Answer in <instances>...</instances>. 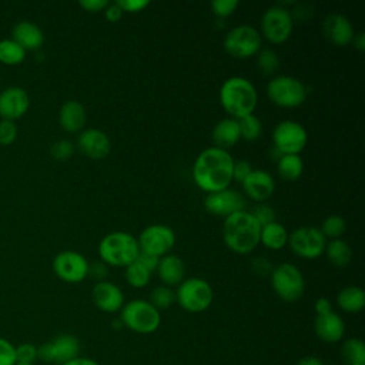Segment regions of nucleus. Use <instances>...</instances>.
<instances>
[{
	"instance_id": "15",
	"label": "nucleus",
	"mask_w": 365,
	"mask_h": 365,
	"mask_svg": "<svg viewBox=\"0 0 365 365\" xmlns=\"http://www.w3.org/2000/svg\"><path fill=\"white\" fill-rule=\"evenodd\" d=\"M53 271L64 282H80L88 274V261L80 252L66 250L54 257Z\"/></svg>"
},
{
	"instance_id": "45",
	"label": "nucleus",
	"mask_w": 365,
	"mask_h": 365,
	"mask_svg": "<svg viewBox=\"0 0 365 365\" xmlns=\"http://www.w3.org/2000/svg\"><path fill=\"white\" fill-rule=\"evenodd\" d=\"M87 275H91V278L97 279V282L106 281V278L108 275V267L103 261H94V262L88 264V274Z\"/></svg>"
},
{
	"instance_id": "41",
	"label": "nucleus",
	"mask_w": 365,
	"mask_h": 365,
	"mask_svg": "<svg viewBox=\"0 0 365 365\" xmlns=\"http://www.w3.org/2000/svg\"><path fill=\"white\" fill-rule=\"evenodd\" d=\"M237 7H238L237 0H212L211 1V9H212L214 14L221 19L232 14Z\"/></svg>"
},
{
	"instance_id": "7",
	"label": "nucleus",
	"mask_w": 365,
	"mask_h": 365,
	"mask_svg": "<svg viewBox=\"0 0 365 365\" xmlns=\"http://www.w3.org/2000/svg\"><path fill=\"white\" fill-rule=\"evenodd\" d=\"M271 285L274 292L285 302L298 301L305 291V281L299 268L291 262H282L272 268Z\"/></svg>"
},
{
	"instance_id": "25",
	"label": "nucleus",
	"mask_w": 365,
	"mask_h": 365,
	"mask_svg": "<svg viewBox=\"0 0 365 365\" xmlns=\"http://www.w3.org/2000/svg\"><path fill=\"white\" fill-rule=\"evenodd\" d=\"M157 274L160 279L164 282L167 287H174L180 285L184 281L185 277V265L184 261L174 254H167L160 258L158 265H157Z\"/></svg>"
},
{
	"instance_id": "44",
	"label": "nucleus",
	"mask_w": 365,
	"mask_h": 365,
	"mask_svg": "<svg viewBox=\"0 0 365 365\" xmlns=\"http://www.w3.org/2000/svg\"><path fill=\"white\" fill-rule=\"evenodd\" d=\"M252 165L250 161L247 160H234V164H232V180L238 181V182H242L248 175L252 171Z\"/></svg>"
},
{
	"instance_id": "32",
	"label": "nucleus",
	"mask_w": 365,
	"mask_h": 365,
	"mask_svg": "<svg viewBox=\"0 0 365 365\" xmlns=\"http://www.w3.org/2000/svg\"><path fill=\"white\" fill-rule=\"evenodd\" d=\"M26 50L11 37L0 40V63L6 66H17L24 61Z\"/></svg>"
},
{
	"instance_id": "26",
	"label": "nucleus",
	"mask_w": 365,
	"mask_h": 365,
	"mask_svg": "<svg viewBox=\"0 0 365 365\" xmlns=\"http://www.w3.org/2000/svg\"><path fill=\"white\" fill-rule=\"evenodd\" d=\"M211 135H212L214 147L228 151V148L235 145L241 138L238 120H235L232 117H225V118L220 120L214 125Z\"/></svg>"
},
{
	"instance_id": "11",
	"label": "nucleus",
	"mask_w": 365,
	"mask_h": 365,
	"mask_svg": "<svg viewBox=\"0 0 365 365\" xmlns=\"http://www.w3.org/2000/svg\"><path fill=\"white\" fill-rule=\"evenodd\" d=\"M292 252L301 258L314 259L324 254L327 238L322 235L318 227L304 225L295 228L288 234V242Z\"/></svg>"
},
{
	"instance_id": "13",
	"label": "nucleus",
	"mask_w": 365,
	"mask_h": 365,
	"mask_svg": "<svg viewBox=\"0 0 365 365\" xmlns=\"http://www.w3.org/2000/svg\"><path fill=\"white\" fill-rule=\"evenodd\" d=\"M137 242L141 252H147L161 258L170 254V251L173 250L175 244V234L168 225L153 224L141 231Z\"/></svg>"
},
{
	"instance_id": "16",
	"label": "nucleus",
	"mask_w": 365,
	"mask_h": 365,
	"mask_svg": "<svg viewBox=\"0 0 365 365\" xmlns=\"http://www.w3.org/2000/svg\"><path fill=\"white\" fill-rule=\"evenodd\" d=\"M245 198L241 192L231 190L230 187L225 190L208 192L204 198V208L218 217H228L234 212L245 210Z\"/></svg>"
},
{
	"instance_id": "1",
	"label": "nucleus",
	"mask_w": 365,
	"mask_h": 365,
	"mask_svg": "<svg viewBox=\"0 0 365 365\" xmlns=\"http://www.w3.org/2000/svg\"><path fill=\"white\" fill-rule=\"evenodd\" d=\"M232 155L222 148L202 150L192 165L194 182L207 194L225 190L232 181Z\"/></svg>"
},
{
	"instance_id": "18",
	"label": "nucleus",
	"mask_w": 365,
	"mask_h": 365,
	"mask_svg": "<svg viewBox=\"0 0 365 365\" xmlns=\"http://www.w3.org/2000/svg\"><path fill=\"white\" fill-rule=\"evenodd\" d=\"M77 148L91 160H101L108 155L111 143L108 135L98 128L81 130L77 137Z\"/></svg>"
},
{
	"instance_id": "35",
	"label": "nucleus",
	"mask_w": 365,
	"mask_h": 365,
	"mask_svg": "<svg viewBox=\"0 0 365 365\" xmlns=\"http://www.w3.org/2000/svg\"><path fill=\"white\" fill-rule=\"evenodd\" d=\"M257 66L261 73L271 76L279 68V57L272 48H261L257 53Z\"/></svg>"
},
{
	"instance_id": "51",
	"label": "nucleus",
	"mask_w": 365,
	"mask_h": 365,
	"mask_svg": "<svg viewBox=\"0 0 365 365\" xmlns=\"http://www.w3.org/2000/svg\"><path fill=\"white\" fill-rule=\"evenodd\" d=\"M314 308H315V314H325V312L332 311V308H331V302H329V299H328V298H325V297L318 298V299L315 301Z\"/></svg>"
},
{
	"instance_id": "5",
	"label": "nucleus",
	"mask_w": 365,
	"mask_h": 365,
	"mask_svg": "<svg viewBox=\"0 0 365 365\" xmlns=\"http://www.w3.org/2000/svg\"><path fill=\"white\" fill-rule=\"evenodd\" d=\"M120 311L123 325L138 334H153L161 324L160 311L145 299H133L124 304Z\"/></svg>"
},
{
	"instance_id": "6",
	"label": "nucleus",
	"mask_w": 365,
	"mask_h": 365,
	"mask_svg": "<svg viewBox=\"0 0 365 365\" xmlns=\"http://www.w3.org/2000/svg\"><path fill=\"white\" fill-rule=\"evenodd\" d=\"M268 98L279 107L294 108L301 106L307 96V86L294 76H275L267 84Z\"/></svg>"
},
{
	"instance_id": "33",
	"label": "nucleus",
	"mask_w": 365,
	"mask_h": 365,
	"mask_svg": "<svg viewBox=\"0 0 365 365\" xmlns=\"http://www.w3.org/2000/svg\"><path fill=\"white\" fill-rule=\"evenodd\" d=\"M238 125H240L241 138H244L247 141H255L262 133V123L254 114H248V115L240 118Z\"/></svg>"
},
{
	"instance_id": "40",
	"label": "nucleus",
	"mask_w": 365,
	"mask_h": 365,
	"mask_svg": "<svg viewBox=\"0 0 365 365\" xmlns=\"http://www.w3.org/2000/svg\"><path fill=\"white\" fill-rule=\"evenodd\" d=\"M37 358V346L34 344L23 342L16 346V362L34 364Z\"/></svg>"
},
{
	"instance_id": "54",
	"label": "nucleus",
	"mask_w": 365,
	"mask_h": 365,
	"mask_svg": "<svg viewBox=\"0 0 365 365\" xmlns=\"http://www.w3.org/2000/svg\"><path fill=\"white\" fill-rule=\"evenodd\" d=\"M352 43H354V46H355L356 50L364 51V50H365V34H364L362 31L358 33V34H355L354 38H352Z\"/></svg>"
},
{
	"instance_id": "20",
	"label": "nucleus",
	"mask_w": 365,
	"mask_h": 365,
	"mask_svg": "<svg viewBox=\"0 0 365 365\" xmlns=\"http://www.w3.org/2000/svg\"><path fill=\"white\" fill-rule=\"evenodd\" d=\"M91 299L98 309L108 314L120 311L124 305L123 291L108 281H100L93 287Z\"/></svg>"
},
{
	"instance_id": "19",
	"label": "nucleus",
	"mask_w": 365,
	"mask_h": 365,
	"mask_svg": "<svg viewBox=\"0 0 365 365\" xmlns=\"http://www.w3.org/2000/svg\"><path fill=\"white\" fill-rule=\"evenodd\" d=\"M322 30L325 37L331 43L341 47L352 43V38L355 36V30L351 20L341 13L328 14L324 20Z\"/></svg>"
},
{
	"instance_id": "47",
	"label": "nucleus",
	"mask_w": 365,
	"mask_h": 365,
	"mask_svg": "<svg viewBox=\"0 0 365 365\" xmlns=\"http://www.w3.org/2000/svg\"><path fill=\"white\" fill-rule=\"evenodd\" d=\"M251 268L258 275H267V274H271V271H272V265L269 264V259H267L264 257L254 258L251 262Z\"/></svg>"
},
{
	"instance_id": "48",
	"label": "nucleus",
	"mask_w": 365,
	"mask_h": 365,
	"mask_svg": "<svg viewBox=\"0 0 365 365\" xmlns=\"http://www.w3.org/2000/svg\"><path fill=\"white\" fill-rule=\"evenodd\" d=\"M135 261H137L140 265H143L147 271L153 272V271L157 269V265H158L160 258H158V257H154V255H151V254H147V252H141V251H140V254H138V257H137Z\"/></svg>"
},
{
	"instance_id": "55",
	"label": "nucleus",
	"mask_w": 365,
	"mask_h": 365,
	"mask_svg": "<svg viewBox=\"0 0 365 365\" xmlns=\"http://www.w3.org/2000/svg\"><path fill=\"white\" fill-rule=\"evenodd\" d=\"M282 155H284V154H282L278 148H275L274 145L271 147V150H269V157H271V160H272V161H278Z\"/></svg>"
},
{
	"instance_id": "37",
	"label": "nucleus",
	"mask_w": 365,
	"mask_h": 365,
	"mask_svg": "<svg viewBox=\"0 0 365 365\" xmlns=\"http://www.w3.org/2000/svg\"><path fill=\"white\" fill-rule=\"evenodd\" d=\"M175 301V292L167 285L155 287L150 294V304L155 309H167Z\"/></svg>"
},
{
	"instance_id": "21",
	"label": "nucleus",
	"mask_w": 365,
	"mask_h": 365,
	"mask_svg": "<svg viewBox=\"0 0 365 365\" xmlns=\"http://www.w3.org/2000/svg\"><path fill=\"white\" fill-rule=\"evenodd\" d=\"M314 331L321 341L334 344V342H339L344 338L345 324L342 318L334 311H329L325 314H315Z\"/></svg>"
},
{
	"instance_id": "53",
	"label": "nucleus",
	"mask_w": 365,
	"mask_h": 365,
	"mask_svg": "<svg viewBox=\"0 0 365 365\" xmlns=\"http://www.w3.org/2000/svg\"><path fill=\"white\" fill-rule=\"evenodd\" d=\"M63 365H100V364L96 362V361L91 359V358L77 356V358H74V359H71V361H68V362H66V364H63Z\"/></svg>"
},
{
	"instance_id": "43",
	"label": "nucleus",
	"mask_w": 365,
	"mask_h": 365,
	"mask_svg": "<svg viewBox=\"0 0 365 365\" xmlns=\"http://www.w3.org/2000/svg\"><path fill=\"white\" fill-rule=\"evenodd\" d=\"M251 214L255 217V220L259 222V225H267L269 222H274L275 221V211L271 205L268 204H259L257 205Z\"/></svg>"
},
{
	"instance_id": "12",
	"label": "nucleus",
	"mask_w": 365,
	"mask_h": 365,
	"mask_svg": "<svg viewBox=\"0 0 365 365\" xmlns=\"http://www.w3.org/2000/svg\"><path fill=\"white\" fill-rule=\"evenodd\" d=\"M272 143L282 154H299L308 143V133L298 121L282 120L272 130Z\"/></svg>"
},
{
	"instance_id": "38",
	"label": "nucleus",
	"mask_w": 365,
	"mask_h": 365,
	"mask_svg": "<svg viewBox=\"0 0 365 365\" xmlns=\"http://www.w3.org/2000/svg\"><path fill=\"white\" fill-rule=\"evenodd\" d=\"M74 150H76V147L70 140L61 138L51 144L50 155L57 161H66L74 154Z\"/></svg>"
},
{
	"instance_id": "39",
	"label": "nucleus",
	"mask_w": 365,
	"mask_h": 365,
	"mask_svg": "<svg viewBox=\"0 0 365 365\" xmlns=\"http://www.w3.org/2000/svg\"><path fill=\"white\" fill-rule=\"evenodd\" d=\"M19 135V127L16 121L0 120V145H10Z\"/></svg>"
},
{
	"instance_id": "4",
	"label": "nucleus",
	"mask_w": 365,
	"mask_h": 365,
	"mask_svg": "<svg viewBox=\"0 0 365 365\" xmlns=\"http://www.w3.org/2000/svg\"><path fill=\"white\" fill-rule=\"evenodd\" d=\"M140 254L137 238L125 231L107 234L98 244V255L103 262L114 267H127Z\"/></svg>"
},
{
	"instance_id": "17",
	"label": "nucleus",
	"mask_w": 365,
	"mask_h": 365,
	"mask_svg": "<svg viewBox=\"0 0 365 365\" xmlns=\"http://www.w3.org/2000/svg\"><path fill=\"white\" fill-rule=\"evenodd\" d=\"M30 108L29 93L19 86H10L0 93V117L1 120L17 121Z\"/></svg>"
},
{
	"instance_id": "29",
	"label": "nucleus",
	"mask_w": 365,
	"mask_h": 365,
	"mask_svg": "<svg viewBox=\"0 0 365 365\" xmlns=\"http://www.w3.org/2000/svg\"><path fill=\"white\" fill-rule=\"evenodd\" d=\"M324 252L327 254V258L329 259V262L339 268L346 267L352 259L351 247L341 238L331 240L329 242H327Z\"/></svg>"
},
{
	"instance_id": "52",
	"label": "nucleus",
	"mask_w": 365,
	"mask_h": 365,
	"mask_svg": "<svg viewBox=\"0 0 365 365\" xmlns=\"http://www.w3.org/2000/svg\"><path fill=\"white\" fill-rule=\"evenodd\" d=\"M295 365H325V364L321 358L314 356V355H308V356H302Z\"/></svg>"
},
{
	"instance_id": "46",
	"label": "nucleus",
	"mask_w": 365,
	"mask_h": 365,
	"mask_svg": "<svg viewBox=\"0 0 365 365\" xmlns=\"http://www.w3.org/2000/svg\"><path fill=\"white\" fill-rule=\"evenodd\" d=\"M115 3L121 7L123 11H128V13L141 11L144 7L150 4L148 0H117Z\"/></svg>"
},
{
	"instance_id": "14",
	"label": "nucleus",
	"mask_w": 365,
	"mask_h": 365,
	"mask_svg": "<svg viewBox=\"0 0 365 365\" xmlns=\"http://www.w3.org/2000/svg\"><path fill=\"white\" fill-rule=\"evenodd\" d=\"M80 342L74 335L61 334L54 339L37 346V356L48 364L63 365L78 356Z\"/></svg>"
},
{
	"instance_id": "49",
	"label": "nucleus",
	"mask_w": 365,
	"mask_h": 365,
	"mask_svg": "<svg viewBox=\"0 0 365 365\" xmlns=\"http://www.w3.org/2000/svg\"><path fill=\"white\" fill-rule=\"evenodd\" d=\"M123 10H121V7L114 1V3H108L107 6H106V9H104V14H106V19L108 20V21H113V23H115V21H118L121 17H123Z\"/></svg>"
},
{
	"instance_id": "10",
	"label": "nucleus",
	"mask_w": 365,
	"mask_h": 365,
	"mask_svg": "<svg viewBox=\"0 0 365 365\" xmlns=\"http://www.w3.org/2000/svg\"><path fill=\"white\" fill-rule=\"evenodd\" d=\"M261 33L250 26L240 24L232 27L224 37L225 51L235 58H248L261 50Z\"/></svg>"
},
{
	"instance_id": "34",
	"label": "nucleus",
	"mask_w": 365,
	"mask_h": 365,
	"mask_svg": "<svg viewBox=\"0 0 365 365\" xmlns=\"http://www.w3.org/2000/svg\"><path fill=\"white\" fill-rule=\"evenodd\" d=\"M125 281L134 287V288H144L151 278V272L147 271L143 265H140L137 261L131 262L130 265L125 267V272H124Z\"/></svg>"
},
{
	"instance_id": "24",
	"label": "nucleus",
	"mask_w": 365,
	"mask_h": 365,
	"mask_svg": "<svg viewBox=\"0 0 365 365\" xmlns=\"http://www.w3.org/2000/svg\"><path fill=\"white\" fill-rule=\"evenodd\" d=\"M87 121V113L84 106L77 100H68L63 103L58 111V124L67 133H78L83 130Z\"/></svg>"
},
{
	"instance_id": "30",
	"label": "nucleus",
	"mask_w": 365,
	"mask_h": 365,
	"mask_svg": "<svg viewBox=\"0 0 365 365\" xmlns=\"http://www.w3.org/2000/svg\"><path fill=\"white\" fill-rule=\"evenodd\" d=\"M277 171L282 180L295 181L304 171V163L299 154H284L277 161Z\"/></svg>"
},
{
	"instance_id": "23",
	"label": "nucleus",
	"mask_w": 365,
	"mask_h": 365,
	"mask_svg": "<svg viewBox=\"0 0 365 365\" xmlns=\"http://www.w3.org/2000/svg\"><path fill=\"white\" fill-rule=\"evenodd\" d=\"M11 38L20 44L26 51L38 50L44 43L43 30L33 21L23 20L13 26Z\"/></svg>"
},
{
	"instance_id": "36",
	"label": "nucleus",
	"mask_w": 365,
	"mask_h": 365,
	"mask_svg": "<svg viewBox=\"0 0 365 365\" xmlns=\"http://www.w3.org/2000/svg\"><path fill=\"white\" fill-rule=\"evenodd\" d=\"M345 228H346L345 220H344L341 215L332 214V215H328V217L322 221L319 231L322 232V235H324L325 238L336 240V238H339V237L345 232Z\"/></svg>"
},
{
	"instance_id": "50",
	"label": "nucleus",
	"mask_w": 365,
	"mask_h": 365,
	"mask_svg": "<svg viewBox=\"0 0 365 365\" xmlns=\"http://www.w3.org/2000/svg\"><path fill=\"white\" fill-rule=\"evenodd\" d=\"M78 4L87 10V11H91V13H96V11H100V10H104L106 6L108 4L107 0H80Z\"/></svg>"
},
{
	"instance_id": "28",
	"label": "nucleus",
	"mask_w": 365,
	"mask_h": 365,
	"mask_svg": "<svg viewBox=\"0 0 365 365\" xmlns=\"http://www.w3.org/2000/svg\"><path fill=\"white\" fill-rule=\"evenodd\" d=\"M259 242L269 250H281L288 242L287 228L281 222H269L261 227Z\"/></svg>"
},
{
	"instance_id": "27",
	"label": "nucleus",
	"mask_w": 365,
	"mask_h": 365,
	"mask_svg": "<svg viewBox=\"0 0 365 365\" xmlns=\"http://www.w3.org/2000/svg\"><path fill=\"white\" fill-rule=\"evenodd\" d=\"M336 304L342 311L349 314H356L362 311L365 305V292L359 287L348 285L338 292Z\"/></svg>"
},
{
	"instance_id": "3",
	"label": "nucleus",
	"mask_w": 365,
	"mask_h": 365,
	"mask_svg": "<svg viewBox=\"0 0 365 365\" xmlns=\"http://www.w3.org/2000/svg\"><path fill=\"white\" fill-rule=\"evenodd\" d=\"M220 101L230 117L240 120L254 113L258 101V93L248 78L232 76L221 84Z\"/></svg>"
},
{
	"instance_id": "22",
	"label": "nucleus",
	"mask_w": 365,
	"mask_h": 365,
	"mask_svg": "<svg viewBox=\"0 0 365 365\" xmlns=\"http://www.w3.org/2000/svg\"><path fill=\"white\" fill-rule=\"evenodd\" d=\"M244 192L254 201H265L275 190L272 175L265 170H252L250 175L241 182Z\"/></svg>"
},
{
	"instance_id": "2",
	"label": "nucleus",
	"mask_w": 365,
	"mask_h": 365,
	"mask_svg": "<svg viewBox=\"0 0 365 365\" xmlns=\"http://www.w3.org/2000/svg\"><path fill=\"white\" fill-rule=\"evenodd\" d=\"M261 225L255 217L244 210L224 218L222 240L237 254H250L259 244Z\"/></svg>"
},
{
	"instance_id": "9",
	"label": "nucleus",
	"mask_w": 365,
	"mask_h": 365,
	"mask_svg": "<svg viewBox=\"0 0 365 365\" xmlns=\"http://www.w3.org/2000/svg\"><path fill=\"white\" fill-rule=\"evenodd\" d=\"M261 33L274 44L287 41L292 33L294 17L291 11L282 4L269 6L261 16Z\"/></svg>"
},
{
	"instance_id": "31",
	"label": "nucleus",
	"mask_w": 365,
	"mask_h": 365,
	"mask_svg": "<svg viewBox=\"0 0 365 365\" xmlns=\"http://www.w3.org/2000/svg\"><path fill=\"white\" fill-rule=\"evenodd\" d=\"M344 365H365V344L359 338H348L341 345Z\"/></svg>"
},
{
	"instance_id": "8",
	"label": "nucleus",
	"mask_w": 365,
	"mask_h": 365,
	"mask_svg": "<svg viewBox=\"0 0 365 365\" xmlns=\"http://www.w3.org/2000/svg\"><path fill=\"white\" fill-rule=\"evenodd\" d=\"M214 298L211 285L202 278L184 279L175 291V301L187 312H202L205 311Z\"/></svg>"
},
{
	"instance_id": "42",
	"label": "nucleus",
	"mask_w": 365,
	"mask_h": 365,
	"mask_svg": "<svg viewBox=\"0 0 365 365\" xmlns=\"http://www.w3.org/2000/svg\"><path fill=\"white\" fill-rule=\"evenodd\" d=\"M16 364V346L6 338L0 336V365Z\"/></svg>"
},
{
	"instance_id": "56",
	"label": "nucleus",
	"mask_w": 365,
	"mask_h": 365,
	"mask_svg": "<svg viewBox=\"0 0 365 365\" xmlns=\"http://www.w3.org/2000/svg\"><path fill=\"white\" fill-rule=\"evenodd\" d=\"M14 365H34V364H24V362H16Z\"/></svg>"
}]
</instances>
